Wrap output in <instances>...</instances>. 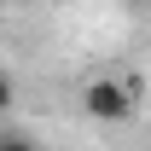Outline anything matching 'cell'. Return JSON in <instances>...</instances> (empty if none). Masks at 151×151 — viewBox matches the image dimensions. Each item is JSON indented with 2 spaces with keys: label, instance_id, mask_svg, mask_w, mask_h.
I'll return each instance as SVG.
<instances>
[{
  "label": "cell",
  "instance_id": "3957f363",
  "mask_svg": "<svg viewBox=\"0 0 151 151\" xmlns=\"http://www.w3.org/2000/svg\"><path fill=\"white\" fill-rule=\"evenodd\" d=\"M0 111H12V81L0 76Z\"/></svg>",
  "mask_w": 151,
  "mask_h": 151
},
{
  "label": "cell",
  "instance_id": "6da1fadb",
  "mask_svg": "<svg viewBox=\"0 0 151 151\" xmlns=\"http://www.w3.org/2000/svg\"><path fill=\"white\" fill-rule=\"evenodd\" d=\"M81 105H87V116H99V122H128V116H134L128 81H105V76L81 87Z\"/></svg>",
  "mask_w": 151,
  "mask_h": 151
},
{
  "label": "cell",
  "instance_id": "7a4b0ae2",
  "mask_svg": "<svg viewBox=\"0 0 151 151\" xmlns=\"http://www.w3.org/2000/svg\"><path fill=\"white\" fill-rule=\"evenodd\" d=\"M0 151H35V139H23V134H0Z\"/></svg>",
  "mask_w": 151,
  "mask_h": 151
}]
</instances>
